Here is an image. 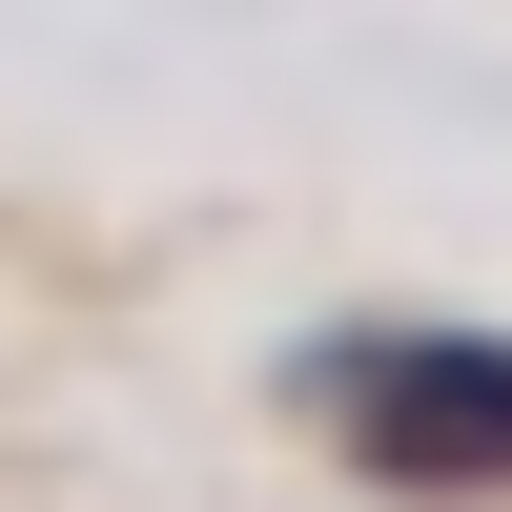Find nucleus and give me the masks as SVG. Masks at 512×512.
I'll list each match as a JSON object with an SVG mask.
<instances>
[{
	"instance_id": "nucleus-1",
	"label": "nucleus",
	"mask_w": 512,
	"mask_h": 512,
	"mask_svg": "<svg viewBox=\"0 0 512 512\" xmlns=\"http://www.w3.org/2000/svg\"><path fill=\"white\" fill-rule=\"evenodd\" d=\"M287 410L349 451V492H410V512H512V328H328L287 349Z\"/></svg>"
}]
</instances>
